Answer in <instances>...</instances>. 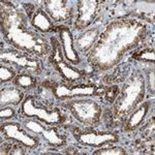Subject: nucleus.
Wrapping results in <instances>:
<instances>
[{
    "instance_id": "f257e3e1",
    "label": "nucleus",
    "mask_w": 155,
    "mask_h": 155,
    "mask_svg": "<svg viewBox=\"0 0 155 155\" xmlns=\"http://www.w3.org/2000/svg\"><path fill=\"white\" fill-rule=\"evenodd\" d=\"M143 32V26L137 22H119L110 25L92 52L91 62L101 68L113 66L126 50L140 41Z\"/></svg>"
},
{
    "instance_id": "f03ea898",
    "label": "nucleus",
    "mask_w": 155,
    "mask_h": 155,
    "mask_svg": "<svg viewBox=\"0 0 155 155\" xmlns=\"http://www.w3.org/2000/svg\"><path fill=\"white\" fill-rule=\"evenodd\" d=\"M24 17L16 9H7L2 15V28L5 35L15 47L22 51L37 53L38 55L47 54L48 47L45 39L34 32L29 31L23 23Z\"/></svg>"
},
{
    "instance_id": "7ed1b4c3",
    "label": "nucleus",
    "mask_w": 155,
    "mask_h": 155,
    "mask_svg": "<svg viewBox=\"0 0 155 155\" xmlns=\"http://www.w3.org/2000/svg\"><path fill=\"white\" fill-rule=\"evenodd\" d=\"M71 113L78 121L84 125H94L98 123L101 116V107L94 101L90 99H78L63 104Z\"/></svg>"
},
{
    "instance_id": "20e7f679",
    "label": "nucleus",
    "mask_w": 155,
    "mask_h": 155,
    "mask_svg": "<svg viewBox=\"0 0 155 155\" xmlns=\"http://www.w3.org/2000/svg\"><path fill=\"white\" fill-rule=\"evenodd\" d=\"M145 91V83L140 77H136L134 80L128 84V86H125V89L123 91V96L118 101L116 107V114L125 115L129 113V110L134 107L139 101H141L143 96V92Z\"/></svg>"
},
{
    "instance_id": "39448f33",
    "label": "nucleus",
    "mask_w": 155,
    "mask_h": 155,
    "mask_svg": "<svg viewBox=\"0 0 155 155\" xmlns=\"http://www.w3.org/2000/svg\"><path fill=\"white\" fill-rule=\"evenodd\" d=\"M22 113L27 117H35L47 124H57L62 121V115L58 110L48 111L46 107L35 104V101L32 96H27L22 104Z\"/></svg>"
},
{
    "instance_id": "423d86ee",
    "label": "nucleus",
    "mask_w": 155,
    "mask_h": 155,
    "mask_svg": "<svg viewBox=\"0 0 155 155\" xmlns=\"http://www.w3.org/2000/svg\"><path fill=\"white\" fill-rule=\"evenodd\" d=\"M1 132L7 139L16 140L29 148H34L38 145V140L20 128L18 123H14V122L3 123L1 125Z\"/></svg>"
},
{
    "instance_id": "0eeeda50",
    "label": "nucleus",
    "mask_w": 155,
    "mask_h": 155,
    "mask_svg": "<svg viewBox=\"0 0 155 155\" xmlns=\"http://www.w3.org/2000/svg\"><path fill=\"white\" fill-rule=\"evenodd\" d=\"M54 95L57 98H67L74 96H92L96 91L94 85H85V86H68V85L58 84L52 87Z\"/></svg>"
},
{
    "instance_id": "6e6552de",
    "label": "nucleus",
    "mask_w": 155,
    "mask_h": 155,
    "mask_svg": "<svg viewBox=\"0 0 155 155\" xmlns=\"http://www.w3.org/2000/svg\"><path fill=\"white\" fill-rule=\"evenodd\" d=\"M77 140L83 145L91 147H99L107 143H117L119 137L112 132H97L89 131L77 134Z\"/></svg>"
},
{
    "instance_id": "1a4fd4ad",
    "label": "nucleus",
    "mask_w": 155,
    "mask_h": 155,
    "mask_svg": "<svg viewBox=\"0 0 155 155\" xmlns=\"http://www.w3.org/2000/svg\"><path fill=\"white\" fill-rule=\"evenodd\" d=\"M1 60L4 62H12L17 64L20 67L26 68L27 71L38 74L41 71V67L39 62L36 59L31 57L25 56V55L18 54L16 52H5L1 54Z\"/></svg>"
},
{
    "instance_id": "9d476101",
    "label": "nucleus",
    "mask_w": 155,
    "mask_h": 155,
    "mask_svg": "<svg viewBox=\"0 0 155 155\" xmlns=\"http://www.w3.org/2000/svg\"><path fill=\"white\" fill-rule=\"evenodd\" d=\"M98 7V1H81L78 5V16L76 22V28L81 30L89 26L94 18V15Z\"/></svg>"
},
{
    "instance_id": "9b49d317",
    "label": "nucleus",
    "mask_w": 155,
    "mask_h": 155,
    "mask_svg": "<svg viewBox=\"0 0 155 155\" xmlns=\"http://www.w3.org/2000/svg\"><path fill=\"white\" fill-rule=\"evenodd\" d=\"M27 129H29L30 131L34 132L36 134H39L46 140L50 145H55V146H58V145H62L63 143V140L61 137H59V134H57V131L54 128L48 129L46 126H44L39 122L34 121V120H28L25 123Z\"/></svg>"
},
{
    "instance_id": "f8f14e48",
    "label": "nucleus",
    "mask_w": 155,
    "mask_h": 155,
    "mask_svg": "<svg viewBox=\"0 0 155 155\" xmlns=\"http://www.w3.org/2000/svg\"><path fill=\"white\" fill-rule=\"evenodd\" d=\"M46 11L50 15L54 21L62 22L67 21L71 17V8L68 5V2L66 1H59V0H54V1H47L45 3Z\"/></svg>"
},
{
    "instance_id": "ddd939ff",
    "label": "nucleus",
    "mask_w": 155,
    "mask_h": 155,
    "mask_svg": "<svg viewBox=\"0 0 155 155\" xmlns=\"http://www.w3.org/2000/svg\"><path fill=\"white\" fill-rule=\"evenodd\" d=\"M60 38L63 46V53L67 61L72 64L80 63V58L74 49V39H72L71 32L68 28H63L60 30Z\"/></svg>"
},
{
    "instance_id": "4468645a",
    "label": "nucleus",
    "mask_w": 155,
    "mask_h": 155,
    "mask_svg": "<svg viewBox=\"0 0 155 155\" xmlns=\"http://www.w3.org/2000/svg\"><path fill=\"white\" fill-rule=\"evenodd\" d=\"M54 63L56 67L58 68V71H60V74H62L65 79L68 80H77L80 79V74L76 71L69 67L65 62L63 61L62 58V54H61V50L58 45V42L55 41L54 42Z\"/></svg>"
},
{
    "instance_id": "2eb2a0df",
    "label": "nucleus",
    "mask_w": 155,
    "mask_h": 155,
    "mask_svg": "<svg viewBox=\"0 0 155 155\" xmlns=\"http://www.w3.org/2000/svg\"><path fill=\"white\" fill-rule=\"evenodd\" d=\"M32 25L41 32H50L53 29V23L48 15L46 14L42 9H37L35 11L32 18Z\"/></svg>"
},
{
    "instance_id": "dca6fc26",
    "label": "nucleus",
    "mask_w": 155,
    "mask_h": 155,
    "mask_svg": "<svg viewBox=\"0 0 155 155\" xmlns=\"http://www.w3.org/2000/svg\"><path fill=\"white\" fill-rule=\"evenodd\" d=\"M149 104L147 102H144L142 104L141 106L139 107V109L137 110L136 112L131 114V116L129 117L128 121L126 123V126H125V130L126 131H131L134 129H136L140 124L142 123L143 119L146 117V115L148 114V111H149Z\"/></svg>"
},
{
    "instance_id": "f3484780",
    "label": "nucleus",
    "mask_w": 155,
    "mask_h": 155,
    "mask_svg": "<svg viewBox=\"0 0 155 155\" xmlns=\"http://www.w3.org/2000/svg\"><path fill=\"white\" fill-rule=\"evenodd\" d=\"M23 98V93L16 87H7L1 90V106L18 104Z\"/></svg>"
},
{
    "instance_id": "a211bd4d",
    "label": "nucleus",
    "mask_w": 155,
    "mask_h": 155,
    "mask_svg": "<svg viewBox=\"0 0 155 155\" xmlns=\"http://www.w3.org/2000/svg\"><path fill=\"white\" fill-rule=\"evenodd\" d=\"M99 34V30L98 29H91L86 31L85 33H83L82 35H80V37L77 41V47L78 49L81 52L88 51V50L93 46L94 41H96V38L98 37Z\"/></svg>"
},
{
    "instance_id": "6ab92c4d",
    "label": "nucleus",
    "mask_w": 155,
    "mask_h": 155,
    "mask_svg": "<svg viewBox=\"0 0 155 155\" xmlns=\"http://www.w3.org/2000/svg\"><path fill=\"white\" fill-rule=\"evenodd\" d=\"M16 84L23 88H31L35 84V80L28 74H20L16 78Z\"/></svg>"
},
{
    "instance_id": "aec40b11",
    "label": "nucleus",
    "mask_w": 155,
    "mask_h": 155,
    "mask_svg": "<svg viewBox=\"0 0 155 155\" xmlns=\"http://www.w3.org/2000/svg\"><path fill=\"white\" fill-rule=\"evenodd\" d=\"M94 154H97V155H124V154H126V152L123 148L114 147V148L97 150V151L94 152Z\"/></svg>"
},
{
    "instance_id": "412c9836",
    "label": "nucleus",
    "mask_w": 155,
    "mask_h": 155,
    "mask_svg": "<svg viewBox=\"0 0 155 155\" xmlns=\"http://www.w3.org/2000/svg\"><path fill=\"white\" fill-rule=\"evenodd\" d=\"M15 77V72L11 71L9 68L4 66L0 67V78H1V82H7L9 80L14 79Z\"/></svg>"
},
{
    "instance_id": "4be33fe9",
    "label": "nucleus",
    "mask_w": 155,
    "mask_h": 155,
    "mask_svg": "<svg viewBox=\"0 0 155 155\" xmlns=\"http://www.w3.org/2000/svg\"><path fill=\"white\" fill-rule=\"evenodd\" d=\"M15 115V110L11 107H6V109H2L0 112V117L1 118H11Z\"/></svg>"
},
{
    "instance_id": "5701e85b",
    "label": "nucleus",
    "mask_w": 155,
    "mask_h": 155,
    "mask_svg": "<svg viewBox=\"0 0 155 155\" xmlns=\"http://www.w3.org/2000/svg\"><path fill=\"white\" fill-rule=\"evenodd\" d=\"M141 59L145 60H149V61H154L155 60V54L153 51H149V52H143L140 56Z\"/></svg>"
},
{
    "instance_id": "b1692460",
    "label": "nucleus",
    "mask_w": 155,
    "mask_h": 155,
    "mask_svg": "<svg viewBox=\"0 0 155 155\" xmlns=\"http://www.w3.org/2000/svg\"><path fill=\"white\" fill-rule=\"evenodd\" d=\"M149 82H150V87H151L152 92H154V71H152L150 72V76H149Z\"/></svg>"
}]
</instances>
